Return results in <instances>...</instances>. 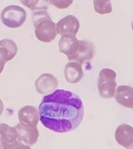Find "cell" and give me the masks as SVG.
<instances>
[{
  "mask_svg": "<svg viewBox=\"0 0 133 149\" xmlns=\"http://www.w3.org/2000/svg\"><path fill=\"white\" fill-rule=\"evenodd\" d=\"M39 115L46 128L56 133H67L75 130L82 122L84 103L75 93L57 89L43 97Z\"/></svg>",
  "mask_w": 133,
  "mask_h": 149,
  "instance_id": "1",
  "label": "cell"
},
{
  "mask_svg": "<svg viewBox=\"0 0 133 149\" xmlns=\"http://www.w3.org/2000/svg\"><path fill=\"white\" fill-rule=\"evenodd\" d=\"M33 22L35 27V36L43 43H50L57 35L56 24L47 10H39L33 14Z\"/></svg>",
  "mask_w": 133,
  "mask_h": 149,
  "instance_id": "2",
  "label": "cell"
},
{
  "mask_svg": "<svg viewBox=\"0 0 133 149\" xmlns=\"http://www.w3.org/2000/svg\"><path fill=\"white\" fill-rule=\"evenodd\" d=\"M117 73L110 68L102 69L99 74L97 89L100 96L106 99L113 97L115 96L117 82Z\"/></svg>",
  "mask_w": 133,
  "mask_h": 149,
  "instance_id": "3",
  "label": "cell"
},
{
  "mask_svg": "<svg viewBox=\"0 0 133 149\" xmlns=\"http://www.w3.org/2000/svg\"><path fill=\"white\" fill-rule=\"evenodd\" d=\"M26 11L17 5H10L3 10L1 20L3 24L10 28H17L25 22Z\"/></svg>",
  "mask_w": 133,
  "mask_h": 149,
  "instance_id": "4",
  "label": "cell"
},
{
  "mask_svg": "<svg viewBox=\"0 0 133 149\" xmlns=\"http://www.w3.org/2000/svg\"><path fill=\"white\" fill-rule=\"evenodd\" d=\"M21 143L15 127L0 124V149H15Z\"/></svg>",
  "mask_w": 133,
  "mask_h": 149,
  "instance_id": "5",
  "label": "cell"
},
{
  "mask_svg": "<svg viewBox=\"0 0 133 149\" xmlns=\"http://www.w3.org/2000/svg\"><path fill=\"white\" fill-rule=\"evenodd\" d=\"M19 123L25 126L37 127L39 120V110L35 107L27 105L20 108L18 112Z\"/></svg>",
  "mask_w": 133,
  "mask_h": 149,
  "instance_id": "6",
  "label": "cell"
},
{
  "mask_svg": "<svg viewBox=\"0 0 133 149\" xmlns=\"http://www.w3.org/2000/svg\"><path fill=\"white\" fill-rule=\"evenodd\" d=\"M58 81L53 74L43 73L37 79L35 82L36 91L40 94H52L57 88Z\"/></svg>",
  "mask_w": 133,
  "mask_h": 149,
  "instance_id": "7",
  "label": "cell"
},
{
  "mask_svg": "<svg viewBox=\"0 0 133 149\" xmlns=\"http://www.w3.org/2000/svg\"><path fill=\"white\" fill-rule=\"evenodd\" d=\"M94 52L95 47L93 43L86 40H79L77 51L71 61L82 65L84 63L93 59Z\"/></svg>",
  "mask_w": 133,
  "mask_h": 149,
  "instance_id": "8",
  "label": "cell"
},
{
  "mask_svg": "<svg viewBox=\"0 0 133 149\" xmlns=\"http://www.w3.org/2000/svg\"><path fill=\"white\" fill-rule=\"evenodd\" d=\"M79 29V21L73 15L66 16L56 24L57 33L61 36L66 34L76 36Z\"/></svg>",
  "mask_w": 133,
  "mask_h": 149,
  "instance_id": "9",
  "label": "cell"
},
{
  "mask_svg": "<svg viewBox=\"0 0 133 149\" xmlns=\"http://www.w3.org/2000/svg\"><path fill=\"white\" fill-rule=\"evenodd\" d=\"M78 44L79 40L77 38L76 36L69 34L63 35L59 41V51L66 55L68 60L71 61L77 51Z\"/></svg>",
  "mask_w": 133,
  "mask_h": 149,
  "instance_id": "10",
  "label": "cell"
},
{
  "mask_svg": "<svg viewBox=\"0 0 133 149\" xmlns=\"http://www.w3.org/2000/svg\"><path fill=\"white\" fill-rule=\"evenodd\" d=\"M117 143L126 149H133V127L127 124L119 126L115 133Z\"/></svg>",
  "mask_w": 133,
  "mask_h": 149,
  "instance_id": "11",
  "label": "cell"
},
{
  "mask_svg": "<svg viewBox=\"0 0 133 149\" xmlns=\"http://www.w3.org/2000/svg\"><path fill=\"white\" fill-rule=\"evenodd\" d=\"M15 127L19 133L20 140L23 143L29 146L35 144L38 141L40 133L37 127L25 126L19 123L16 125Z\"/></svg>",
  "mask_w": 133,
  "mask_h": 149,
  "instance_id": "12",
  "label": "cell"
},
{
  "mask_svg": "<svg viewBox=\"0 0 133 149\" xmlns=\"http://www.w3.org/2000/svg\"><path fill=\"white\" fill-rule=\"evenodd\" d=\"M114 96L117 102L122 106L133 108V87L129 86H118Z\"/></svg>",
  "mask_w": 133,
  "mask_h": 149,
  "instance_id": "13",
  "label": "cell"
},
{
  "mask_svg": "<svg viewBox=\"0 0 133 149\" xmlns=\"http://www.w3.org/2000/svg\"><path fill=\"white\" fill-rule=\"evenodd\" d=\"M83 76L81 64L76 62H70L66 64L64 68V77L68 82L77 84L81 80Z\"/></svg>",
  "mask_w": 133,
  "mask_h": 149,
  "instance_id": "14",
  "label": "cell"
},
{
  "mask_svg": "<svg viewBox=\"0 0 133 149\" xmlns=\"http://www.w3.org/2000/svg\"><path fill=\"white\" fill-rule=\"evenodd\" d=\"M18 48L14 41L10 39H3L0 41V59L8 62L16 56Z\"/></svg>",
  "mask_w": 133,
  "mask_h": 149,
  "instance_id": "15",
  "label": "cell"
},
{
  "mask_svg": "<svg viewBox=\"0 0 133 149\" xmlns=\"http://www.w3.org/2000/svg\"><path fill=\"white\" fill-rule=\"evenodd\" d=\"M94 6L95 11L100 14H107L112 12L111 3L109 0H95Z\"/></svg>",
  "mask_w": 133,
  "mask_h": 149,
  "instance_id": "16",
  "label": "cell"
},
{
  "mask_svg": "<svg viewBox=\"0 0 133 149\" xmlns=\"http://www.w3.org/2000/svg\"><path fill=\"white\" fill-rule=\"evenodd\" d=\"M49 3L51 5L55 6L57 8L64 9L67 8L71 4H72V0H66V1H57V0H50Z\"/></svg>",
  "mask_w": 133,
  "mask_h": 149,
  "instance_id": "17",
  "label": "cell"
},
{
  "mask_svg": "<svg viewBox=\"0 0 133 149\" xmlns=\"http://www.w3.org/2000/svg\"><path fill=\"white\" fill-rule=\"evenodd\" d=\"M15 149H31L29 145H24V143H21Z\"/></svg>",
  "mask_w": 133,
  "mask_h": 149,
  "instance_id": "18",
  "label": "cell"
},
{
  "mask_svg": "<svg viewBox=\"0 0 133 149\" xmlns=\"http://www.w3.org/2000/svg\"><path fill=\"white\" fill-rule=\"evenodd\" d=\"M5 64V62L3 61L1 59H0V74L2 73L3 69H4Z\"/></svg>",
  "mask_w": 133,
  "mask_h": 149,
  "instance_id": "19",
  "label": "cell"
},
{
  "mask_svg": "<svg viewBox=\"0 0 133 149\" xmlns=\"http://www.w3.org/2000/svg\"><path fill=\"white\" fill-rule=\"evenodd\" d=\"M3 110H4V104H3L2 100L0 99V116H1V114L3 113Z\"/></svg>",
  "mask_w": 133,
  "mask_h": 149,
  "instance_id": "20",
  "label": "cell"
}]
</instances>
